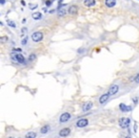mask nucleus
<instances>
[{"instance_id":"nucleus-7","label":"nucleus","mask_w":139,"mask_h":138,"mask_svg":"<svg viewBox=\"0 0 139 138\" xmlns=\"http://www.w3.org/2000/svg\"><path fill=\"white\" fill-rule=\"evenodd\" d=\"M118 90H119V86H118L117 84H112V85L109 88L108 93L110 94V96H113V95H115L117 92H118Z\"/></svg>"},{"instance_id":"nucleus-19","label":"nucleus","mask_w":139,"mask_h":138,"mask_svg":"<svg viewBox=\"0 0 139 138\" xmlns=\"http://www.w3.org/2000/svg\"><path fill=\"white\" fill-rule=\"evenodd\" d=\"M35 58H36V55H35V54H31V55L29 56L30 61H33Z\"/></svg>"},{"instance_id":"nucleus-5","label":"nucleus","mask_w":139,"mask_h":138,"mask_svg":"<svg viewBox=\"0 0 139 138\" xmlns=\"http://www.w3.org/2000/svg\"><path fill=\"white\" fill-rule=\"evenodd\" d=\"M71 132H72V130L70 128H64V129L60 130L58 135L60 137H68L71 134Z\"/></svg>"},{"instance_id":"nucleus-4","label":"nucleus","mask_w":139,"mask_h":138,"mask_svg":"<svg viewBox=\"0 0 139 138\" xmlns=\"http://www.w3.org/2000/svg\"><path fill=\"white\" fill-rule=\"evenodd\" d=\"M71 118H72V115H71L69 112H64V113H62V114L60 115V117H59V123L60 124L66 123Z\"/></svg>"},{"instance_id":"nucleus-23","label":"nucleus","mask_w":139,"mask_h":138,"mask_svg":"<svg viewBox=\"0 0 139 138\" xmlns=\"http://www.w3.org/2000/svg\"><path fill=\"white\" fill-rule=\"evenodd\" d=\"M37 7H38V6H37V4H34V5L30 4V10H34V9H36Z\"/></svg>"},{"instance_id":"nucleus-6","label":"nucleus","mask_w":139,"mask_h":138,"mask_svg":"<svg viewBox=\"0 0 139 138\" xmlns=\"http://www.w3.org/2000/svg\"><path fill=\"white\" fill-rule=\"evenodd\" d=\"M89 125V120L87 119H84V118H82V119H79L77 122H76V127L77 128H85V127H87Z\"/></svg>"},{"instance_id":"nucleus-27","label":"nucleus","mask_w":139,"mask_h":138,"mask_svg":"<svg viewBox=\"0 0 139 138\" xmlns=\"http://www.w3.org/2000/svg\"><path fill=\"white\" fill-rule=\"evenodd\" d=\"M21 32H22V33H26V32H27V28H23V29L21 30Z\"/></svg>"},{"instance_id":"nucleus-10","label":"nucleus","mask_w":139,"mask_h":138,"mask_svg":"<svg viewBox=\"0 0 139 138\" xmlns=\"http://www.w3.org/2000/svg\"><path fill=\"white\" fill-rule=\"evenodd\" d=\"M119 109L120 110L122 111V112H129V111H131L132 110V107L131 106H126L125 104H120L119 105Z\"/></svg>"},{"instance_id":"nucleus-21","label":"nucleus","mask_w":139,"mask_h":138,"mask_svg":"<svg viewBox=\"0 0 139 138\" xmlns=\"http://www.w3.org/2000/svg\"><path fill=\"white\" fill-rule=\"evenodd\" d=\"M52 2H53V0H46V7H50L51 4H52Z\"/></svg>"},{"instance_id":"nucleus-17","label":"nucleus","mask_w":139,"mask_h":138,"mask_svg":"<svg viewBox=\"0 0 139 138\" xmlns=\"http://www.w3.org/2000/svg\"><path fill=\"white\" fill-rule=\"evenodd\" d=\"M25 138H36V132H34V131H29L25 135Z\"/></svg>"},{"instance_id":"nucleus-8","label":"nucleus","mask_w":139,"mask_h":138,"mask_svg":"<svg viewBox=\"0 0 139 138\" xmlns=\"http://www.w3.org/2000/svg\"><path fill=\"white\" fill-rule=\"evenodd\" d=\"M109 98H110V94H109V93H104V94H102L100 96L98 102H99L100 105H104L105 103L109 100Z\"/></svg>"},{"instance_id":"nucleus-1","label":"nucleus","mask_w":139,"mask_h":138,"mask_svg":"<svg viewBox=\"0 0 139 138\" xmlns=\"http://www.w3.org/2000/svg\"><path fill=\"white\" fill-rule=\"evenodd\" d=\"M12 58H14L15 61L20 64H26V58L20 53H12Z\"/></svg>"},{"instance_id":"nucleus-29","label":"nucleus","mask_w":139,"mask_h":138,"mask_svg":"<svg viewBox=\"0 0 139 138\" xmlns=\"http://www.w3.org/2000/svg\"><path fill=\"white\" fill-rule=\"evenodd\" d=\"M136 129H137V126L135 125V126H134V131H136Z\"/></svg>"},{"instance_id":"nucleus-16","label":"nucleus","mask_w":139,"mask_h":138,"mask_svg":"<svg viewBox=\"0 0 139 138\" xmlns=\"http://www.w3.org/2000/svg\"><path fill=\"white\" fill-rule=\"evenodd\" d=\"M57 10H58V15L59 16H64V15H66V13H67V11L64 9V8L62 7H58L57 8Z\"/></svg>"},{"instance_id":"nucleus-22","label":"nucleus","mask_w":139,"mask_h":138,"mask_svg":"<svg viewBox=\"0 0 139 138\" xmlns=\"http://www.w3.org/2000/svg\"><path fill=\"white\" fill-rule=\"evenodd\" d=\"M28 38H29L28 36L24 37V38L22 39V41H21V44H22V45H26V44H27V42H28Z\"/></svg>"},{"instance_id":"nucleus-18","label":"nucleus","mask_w":139,"mask_h":138,"mask_svg":"<svg viewBox=\"0 0 139 138\" xmlns=\"http://www.w3.org/2000/svg\"><path fill=\"white\" fill-rule=\"evenodd\" d=\"M7 24H8V26H10V27H12V28H16V24H15V21H13V20L8 19Z\"/></svg>"},{"instance_id":"nucleus-14","label":"nucleus","mask_w":139,"mask_h":138,"mask_svg":"<svg viewBox=\"0 0 139 138\" xmlns=\"http://www.w3.org/2000/svg\"><path fill=\"white\" fill-rule=\"evenodd\" d=\"M95 0H85L84 1V5L87 7H93L95 5Z\"/></svg>"},{"instance_id":"nucleus-28","label":"nucleus","mask_w":139,"mask_h":138,"mask_svg":"<svg viewBox=\"0 0 139 138\" xmlns=\"http://www.w3.org/2000/svg\"><path fill=\"white\" fill-rule=\"evenodd\" d=\"M21 4H22L23 6H25V5H26V3H25V1H24V0H21Z\"/></svg>"},{"instance_id":"nucleus-9","label":"nucleus","mask_w":139,"mask_h":138,"mask_svg":"<svg viewBox=\"0 0 139 138\" xmlns=\"http://www.w3.org/2000/svg\"><path fill=\"white\" fill-rule=\"evenodd\" d=\"M93 102H86L83 105V107H82V110H83L84 112L90 111V110L92 109V108H93Z\"/></svg>"},{"instance_id":"nucleus-20","label":"nucleus","mask_w":139,"mask_h":138,"mask_svg":"<svg viewBox=\"0 0 139 138\" xmlns=\"http://www.w3.org/2000/svg\"><path fill=\"white\" fill-rule=\"evenodd\" d=\"M133 82H134L135 83H139V73L136 74L135 76H133Z\"/></svg>"},{"instance_id":"nucleus-31","label":"nucleus","mask_w":139,"mask_h":138,"mask_svg":"<svg viewBox=\"0 0 139 138\" xmlns=\"http://www.w3.org/2000/svg\"><path fill=\"white\" fill-rule=\"evenodd\" d=\"M125 138H131V136H126Z\"/></svg>"},{"instance_id":"nucleus-11","label":"nucleus","mask_w":139,"mask_h":138,"mask_svg":"<svg viewBox=\"0 0 139 138\" xmlns=\"http://www.w3.org/2000/svg\"><path fill=\"white\" fill-rule=\"evenodd\" d=\"M77 11H78L77 6H75V5H72L71 7L69 8L68 13H69V15H75L76 14H77Z\"/></svg>"},{"instance_id":"nucleus-12","label":"nucleus","mask_w":139,"mask_h":138,"mask_svg":"<svg viewBox=\"0 0 139 138\" xmlns=\"http://www.w3.org/2000/svg\"><path fill=\"white\" fill-rule=\"evenodd\" d=\"M51 131V127H50V125H45L43 126L41 129H40V133L41 134H47L48 132H50Z\"/></svg>"},{"instance_id":"nucleus-26","label":"nucleus","mask_w":139,"mask_h":138,"mask_svg":"<svg viewBox=\"0 0 139 138\" xmlns=\"http://www.w3.org/2000/svg\"><path fill=\"white\" fill-rule=\"evenodd\" d=\"M5 2H6L5 0H0V3H1V5H4V4H5Z\"/></svg>"},{"instance_id":"nucleus-30","label":"nucleus","mask_w":139,"mask_h":138,"mask_svg":"<svg viewBox=\"0 0 139 138\" xmlns=\"http://www.w3.org/2000/svg\"><path fill=\"white\" fill-rule=\"evenodd\" d=\"M43 11H44V12H47V8H43Z\"/></svg>"},{"instance_id":"nucleus-32","label":"nucleus","mask_w":139,"mask_h":138,"mask_svg":"<svg viewBox=\"0 0 139 138\" xmlns=\"http://www.w3.org/2000/svg\"><path fill=\"white\" fill-rule=\"evenodd\" d=\"M8 138H15V137H8Z\"/></svg>"},{"instance_id":"nucleus-15","label":"nucleus","mask_w":139,"mask_h":138,"mask_svg":"<svg viewBox=\"0 0 139 138\" xmlns=\"http://www.w3.org/2000/svg\"><path fill=\"white\" fill-rule=\"evenodd\" d=\"M42 16H43L42 14L41 13H38V12H35V13L32 14V18L35 19V20H40L42 18Z\"/></svg>"},{"instance_id":"nucleus-25","label":"nucleus","mask_w":139,"mask_h":138,"mask_svg":"<svg viewBox=\"0 0 139 138\" xmlns=\"http://www.w3.org/2000/svg\"><path fill=\"white\" fill-rule=\"evenodd\" d=\"M133 103H134V104H137V103H138V99H137L136 97L133 98Z\"/></svg>"},{"instance_id":"nucleus-13","label":"nucleus","mask_w":139,"mask_h":138,"mask_svg":"<svg viewBox=\"0 0 139 138\" xmlns=\"http://www.w3.org/2000/svg\"><path fill=\"white\" fill-rule=\"evenodd\" d=\"M105 4L108 8H112L115 6L116 0H105Z\"/></svg>"},{"instance_id":"nucleus-24","label":"nucleus","mask_w":139,"mask_h":138,"mask_svg":"<svg viewBox=\"0 0 139 138\" xmlns=\"http://www.w3.org/2000/svg\"><path fill=\"white\" fill-rule=\"evenodd\" d=\"M1 40H2V42H5V41H7V40H8V37H7V36H3Z\"/></svg>"},{"instance_id":"nucleus-2","label":"nucleus","mask_w":139,"mask_h":138,"mask_svg":"<svg viewBox=\"0 0 139 138\" xmlns=\"http://www.w3.org/2000/svg\"><path fill=\"white\" fill-rule=\"evenodd\" d=\"M130 124H131V119L128 117H122L119 120V126L122 129H128L130 127Z\"/></svg>"},{"instance_id":"nucleus-3","label":"nucleus","mask_w":139,"mask_h":138,"mask_svg":"<svg viewBox=\"0 0 139 138\" xmlns=\"http://www.w3.org/2000/svg\"><path fill=\"white\" fill-rule=\"evenodd\" d=\"M43 38H44V36H43V34L41 32H34L31 35V40L33 42H40Z\"/></svg>"}]
</instances>
